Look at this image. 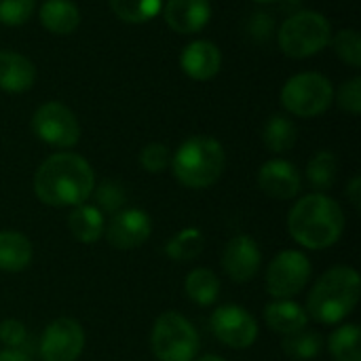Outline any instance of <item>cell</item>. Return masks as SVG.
<instances>
[{
  "label": "cell",
  "mask_w": 361,
  "mask_h": 361,
  "mask_svg": "<svg viewBox=\"0 0 361 361\" xmlns=\"http://www.w3.org/2000/svg\"><path fill=\"white\" fill-rule=\"evenodd\" d=\"M95 188L91 165L74 152L51 154L34 176L36 197L51 207H76L87 203Z\"/></svg>",
  "instance_id": "cell-1"
},
{
  "label": "cell",
  "mask_w": 361,
  "mask_h": 361,
  "mask_svg": "<svg viewBox=\"0 0 361 361\" xmlns=\"http://www.w3.org/2000/svg\"><path fill=\"white\" fill-rule=\"evenodd\" d=\"M288 231L302 247L326 250L341 239L345 231V214L328 195H307L290 209Z\"/></svg>",
  "instance_id": "cell-2"
},
{
  "label": "cell",
  "mask_w": 361,
  "mask_h": 361,
  "mask_svg": "<svg viewBox=\"0 0 361 361\" xmlns=\"http://www.w3.org/2000/svg\"><path fill=\"white\" fill-rule=\"evenodd\" d=\"M360 273L351 267H332L313 286L307 298V315L317 324L334 326L349 317L360 302Z\"/></svg>",
  "instance_id": "cell-3"
},
{
  "label": "cell",
  "mask_w": 361,
  "mask_h": 361,
  "mask_svg": "<svg viewBox=\"0 0 361 361\" xmlns=\"http://www.w3.org/2000/svg\"><path fill=\"white\" fill-rule=\"evenodd\" d=\"M226 154L222 144L209 135L188 137L171 157V169L186 188H207L216 184L224 171Z\"/></svg>",
  "instance_id": "cell-4"
},
{
  "label": "cell",
  "mask_w": 361,
  "mask_h": 361,
  "mask_svg": "<svg viewBox=\"0 0 361 361\" xmlns=\"http://www.w3.org/2000/svg\"><path fill=\"white\" fill-rule=\"evenodd\" d=\"M332 40L330 21L317 11H298L279 27V47L288 57L305 59L324 51Z\"/></svg>",
  "instance_id": "cell-5"
},
{
  "label": "cell",
  "mask_w": 361,
  "mask_h": 361,
  "mask_svg": "<svg viewBox=\"0 0 361 361\" xmlns=\"http://www.w3.org/2000/svg\"><path fill=\"white\" fill-rule=\"evenodd\" d=\"M150 347L159 361H192L199 353V334L184 315L167 311L154 322Z\"/></svg>",
  "instance_id": "cell-6"
},
{
  "label": "cell",
  "mask_w": 361,
  "mask_h": 361,
  "mask_svg": "<svg viewBox=\"0 0 361 361\" xmlns=\"http://www.w3.org/2000/svg\"><path fill=\"white\" fill-rule=\"evenodd\" d=\"M334 102V89L328 76L319 72L294 74L281 89L283 108L300 118H313L324 114Z\"/></svg>",
  "instance_id": "cell-7"
},
{
  "label": "cell",
  "mask_w": 361,
  "mask_h": 361,
  "mask_svg": "<svg viewBox=\"0 0 361 361\" xmlns=\"http://www.w3.org/2000/svg\"><path fill=\"white\" fill-rule=\"evenodd\" d=\"M311 279V262L302 252L283 250L267 269V292L275 300L294 298Z\"/></svg>",
  "instance_id": "cell-8"
},
{
  "label": "cell",
  "mask_w": 361,
  "mask_h": 361,
  "mask_svg": "<svg viewBox=\"0 0 361 361\" xmlns=\"http://www.w3.org/2000/svg\"><path fill=\"white\" fill-rule=\"evenodd\" d=\"M32 129L36 137L55 148H72L80 140L76 114L59 102H47L38 106L32 116Z\"/></svg>",
  "instance_id": "cell-9"
},
{
  "label": "cell",
  "mask_w": 361,
  "mask_h": 361,
  "mask_svg": "<svg viewBox=\"0 0 361 361\" xmlns=\"http://www.w3.org/2000/svg\"><path fill=\"white\" fill-rule=\"evenodd\" d=\"M214 336L231 349H250L258 338V324L252 313L237 305L218 307L209 317Z\"/></svg>",
  "instance_id": "cell-10"
},
{
  "label": "cell",
  "mask_w": 361,
  "mask_h": 361,
  "mask_svg": "<svg viewBox=\"0 0 361 361\" xmlns=\"http://www.w3.org/2000/svg\"><path fill=\"white\" fill-rule=\"evenodd\" d=\"M85 349V332L76 319L59 317L51 322L40 338L42 361H76Z\"/></svg>",
  "instance_id": "cell-11"
},
{
  "label": "cell",
  "mask_w": 361,
  "mask_h": 361,
  "mask_svg": "<svg viewBox=\"0 0 361 361\" xmlns=\"http://www.w3.org/2000/svg\"><path fill=\"white\" fill-rule=\"evenodd\" d=\"M104 235L114 250H135L150 239L152 220L146 212L137 207L121 209L112 216Z\"/></svg>",
  "instance_id": "cell-12"
},
{
  "label": "cell",
  "mask_w": 361,
  "mask_h": 361,
  "mask_svg": "<svg viewBox=\"0 0 361 361\" xmlns=\"http://www.w3.org/2000/svg\"><path fill=\"white\" fill-rule=\"evenodd\" d=\"M262 264V252L250 235L233 237L222 254V267L226 275L237 283L252 281Z\"/></svg>",
  "instance_id": "cell-13"
},
{
  "label": "cell",
  "mask_w": 361,
  "mask_h": 361,
  "mask_svg": "<svg viewBox=\"0 0 361 361\" xmlns=\"http://www.w3.org/2000/svg\"><path fill=\"white\" fill-rule=\"evenodd\" d=\"M258 186L264 195L273 197V199H294L300 192L302 180H300V171L283 159H273L267 161L260 171H258Z\"/></svg>",
  "instance_id": "cell-14"
},
{
  "label": "cell",
  "mask_w": 361,
  "mask_h": 361,
  "mask_svg": "<svg viewBox=\"0 0 361 361\" xmlns=\"http://www.w3.org/2000/svg\"><path fill=\"white\" fill-rule=\"evenodd\" d=\"M161 11L167 25L178 34H197L212 19L209 0H167Z\"/></svg>",
  "instance_id": "cell-15"
},
{
  "label": "cell",
  "mask_w": 361,
  "mask_h": 361,
  "mask_svg": "<svg viewBox=\"0 0 361 361\" xmlns=\"http://www.w3.org/2000/svg\"><path fill=\"white\" fill-rule=\"evenodd\" d=\"M180 66L192 80H209L220 72L222 53L212 40H192L180 57Z\"/></svg>",
  "instance_id": "cell-16"
},
{
  "label": "cell",
  "mask_w": 361,
  "mask_h": 361,
  "mask_svg": "<svg viewBox=\"0 0 361 361\" xmlns=\"http://www.w3.org/2000/svg\"><path fill=\"white\" fill-rule=\"evenodd\" d=\"M36 80L34 63L15 51H0V89L6 93H23Z\"/></svg>",
  "instance_id": "cell-17"
},
{
  "label": "cell",
  "mask_w": 361,
  "mask_h": 361,
  "mask_svg": "<svg viewBox=\"0 0 361 361\" xmlns=\"http://www.w3.org/2000/svg\"><path fill=\"white\" fill-rule=\"evenodd\" d=\"M264 319H267V326L273 332H279L283 336L296 334V332L305 330L307 324H309L307 311L298 302H294L292 298L271 302L267 307V311H264Z\"/></svg>",
  "instance_id": "cell-18"
},
{
  "label": "cell",
  "mask_w": 361,
  "mask_h": 361,
  "mask_svg": "<svg viewBox=\"0 0 361 361\" xmlns=\"http://www.w3.org/2000/svg\"><path fill=\"white\" fill-rule=\"evenodd\" d=\"M38 17L44 30L57 36L72 34L80 23V11L72 0H44Z\"/></svg>",
  "instance_id": "cell-19"
},
{
  "label": "cell",
  "mask_w": 361,
  "mask_h": 361,
  "mask_svg": "<svg viewBox=\"0 0 361 361\" xmlns=\"http://www.w3.org/2000/svg\"><path fill=\"white\" fill-rule=\"evenodd\" d=\"M68 226H70V233L74 235V239H78L80 243L91 245V243H97L104 237L106 218L95 205L80 203V205L72 207V212L68 216Z\"/></svg>",
  "instance_id": "cell-20"
},
{
  "label": "cell",
  "mask_w": 361,
  "mask_h": 361,
  "mask_svg": "<svg viewBox=\"0 0 361 361\" xmlns=\"http://www.w3.org/2000/svg\"><path fill=\"white\" fill-rule=\"evenodd\" d=\"M34 256L32 243L17 231H0V271L19 273L30 267Z\"/></svg>",
  "instance_id": "cell-21"
},
{
  "label": "cell",
  "mask_w": 361,
  "mask_h": 361,
  "mask_svg": "<svg viewBox=\"0 0 361 361\" xmlns=\"http://www.w3.org/2000/svg\"><path fill=\"white\" fill-rule=\"evenodd\" d=\"M296 137H298L296 125L288 116H281V114H273L262 129L264 146L275 154L292 150L296 144Z\"/></svg>",
  "instance_id": "cell-22"
},
{
  "label": "cell",
  "mask_w": 361,
  "mask_h": 361,
  "mask_svg": "<svg viewBox=\"0 0 361 361\" xmlns=\"http://www.w3.org/2000/svg\"><path fill=\"white\" fill-rule=\"evenodd\" d=\"M184 290L192 302L199 307H209L220 296V279L209 269H195L188 273Z\"/></svg>",
  "instance_id": "cell-23"
},
{
  "label": "cell",
  "mask_w": 361,
  "mask_h": 361,
  "mask_svg": "<svg viewBox=\"0 0 361 361\" xmlns=\"http://www.w3.org/2000/svg\"><path fill=\"white\" fill-rule=\"evenodd\" d=\"M203 247H205V235L199 228L190 226V228L180 231L167 241L165 254L176 262H188V260L199 258Z\"/></svg>",
  "instance_id": "cell-24"
},
{
  "label": "cell",
  "mask_w": 361,
  "mask_h": 361,
  "mask_svg": "<svg viewBox=\"0 0 361 361\" xmlns=\"http://www.w3.org/2000/svg\"><path fill=\"white\" fill-rule=\"evenodd\" d=\"M336 173H338V161L330 150H319L307 165V178L317 192L330 190L336 182Z\"/></svg>",
  "instance_id": "cell-25"
},
{
  "label": "cell",
  "mask_w": 361,
  "mask_h": 361,
  "mask_svg": "<svg viewBox=\"0 0 361 361\" xmlns=\"http://www.w3.org/2000/svg\"><path fill=\"white\" fill-rule=\"evenodd\" d=\"M360 341V328L355 324H345L332 332L328 347L336 361H361Z\"/></svg>",
  "instance_id": "cell-26"
},
{
  "label": "cell",
  "mask_w": 361,
  "mask_h": 361,
  "mask_svg": "<svg viewBox=\"0 0 361 361\" xmlns=\"http://www.w3.org/2000/svg\"><path fill=\"white\" fill-rule=\"evenodd\" d=\"M112 13L127 23H146L154 19L161 8L163 0H108Z\"/></svg>",
  "instance_id": "cell-27"
},
{
  "label": "cell",
  "mask_w": 361,
  "mask_h": 361,
  "mask_svg": "<svg viewBox=\"0 0 361 361\" xmlns=\"http://www.w3.org/2000/svg\"><path fill=\"white\" fill-rule=\"evenodd\" d=\"M283 353L294 361H307L317 357L324 349V338L315 332L300 330L283 338Z\"/></svg>",
  "instance_id": "cell-28"
},
{
  "label": "cell",
  "mask_w": 361,
  "mask_h": 361,
  "mask_svg": "<svg viewBox=\"0 0 361 361\" xmlns=\"http://www.w3.org/2000/svg\"><path fill=\"white\" fill-rule=\"evenodd\" d=\"M330 42L345 63H349L351 68H361V38L357 30H341Z\"/></svg>",
  "instance_id": "cell-29"
},
{
  "label": "cell",
  "mask_w": 361,
  "mask_h": 361,
  "mask_svg": "<svg viewBox=\"0 0 361 361\" xmlns=\"http://www.w3.org/2000/svg\"><path fill=\"white\" fill-rule=\"evenodd\" d=\"M36 8V0H0V23L21 25L25 23Z\"/></svg>",
  "instance_id": "cell-30"
},
{
  "label": "cell",
  "mask_w": 361,
  "mask_h": 361,
  "mask_svg": "<svg viewBox=\"0 0 361 361\" xmlns=\"http://www.w3.org/2000/svg\"><path fill=\"white\" fill-rule=\"evenodd\" d=\"M140 165L150 173H161L171 165V152L165 144H146L140 152Z\"/></svg>",
  "instance_id": "cell-31"
},
{
  "label": "cell",
  "mask_w": 361,
  "mask_h": 361,
  "mask_svg": "<svg viewBox=\"0 0 361 361\" xmlns=\"http://www.w3.org/2000/svg\"><path fill=\"white\" fill-rule=\"evenodd\" d=\"M93 192H95V201H97L95 207L102 214L104 212H108V214L121 212V207L125 203V190L116 182H104L97 188H93Z\"/></svg>",
  "instance_id": "cell-32"
},
{
  "label": "cell",
  "mask_w": 361,
  "mask_h": 361,
  "mask_svg": "<svg viewBox=\"0 0 361 361\" xmlns=\"http://www.w3.org/2000/svg\"><path fill=\"white\" fill-rule=\"evenodd\" d=\"M338 106L351 114H360L361 112V78L353 76L351 80H347L341 89H338Z\"/></svg>",
  "instance_id": "cell-33"
},
{
  "label": "cell",
  "mask_w": 361,
  "mask_h": 361,
  "mask_svg": "<svg viewBox=\"0 0 361 361\" xmlns=\"http://www.w3.org/2000/svg\"><path fill=\"white\" fill-rule=\"evenodd\" d=\"M25 326L17 319H4L0 322V343L6 349H19L25 343Z\"/></svg>",
  "instance_id": "cell-34"
},
{
  "label": "cell",
  "mask_w": 361,
  "mask_h": 361,
  "mask_svg": "<svg viewBox=\"0 0 361 361\" xmlns=\"http://www.w3.org/2000/svg\"><path fill=\"white\" fill-rule=\"evenodd\" d=\"M349 199H351L353 207H355V209H360L361 207V178L360 176H355V178L349 182Z\"/></svg>",
  "instance_id": "cell-35"
},
{
  "label": "cell",
  "mask_w": 361,
  "mask_h": 361,
  "mask_svg": "<svg viewBox=\"0 0 361 361\" xmlns=\"http://www.w3.org/2000/svg\"><path fill=\"white\" fill-rule=\"evenodd\" d=\"M0 361H32L19 349H4L0 351Z\"/></svg>",
  "instance_id": "cell-36"
},
{
  "label": "cell",
  "mask_w": 361,
  "mask_h": 361,
  "mask_svg": "<svg viewBox=\"0 0 361 361\" xmlns=\"http://www.w3.org/2000/svg\"><path fill=\"white\" fill-rule=\"evenodd\" d=\"M197 361H224L222 357H218V355H205V357H201V360Z\"/></svg>",
  "instance_id": "cell-37"
},
{
  "label": "cell",
  "mask_w": 361,
  "mask_h": 361,
  "mask_svg": "<svg viewBox=\"0 0 361 361\" xmlns=\"http://www.w3.org/2000/svg\"><path fill=\"white\" fill-rule=\"evenodd\" d=\"M256 2H275V0H256Z\"/></svg>",
  "instance_id": "cell-38"
}]
</instances>
